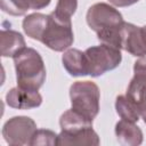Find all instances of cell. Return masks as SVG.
<instances>
[{"instance_id":"6da1fadb","label":"cell","mask_w":146,"mask_h":146,"mask_svg":"<svg viewBox=\"0 0 146 146\" xmlns=\"http://www.w3.org/2000/svg\"><path fill=\"white\" fill-rule=\"evenodd\" d=\"M86 18L102 43L121 49V29L124 21L117 9L108 3L98 2L88 9Z\"/></svg>"},{"instance_id":"7a4b0ae2","label":"cell","mask_w":146,"mask_h":146,"mask_svg":"<svg viewBox=\"0 0 146 146\" xmlns=\"http://www.w3.org/2000/svg\"><path fill=\"white\" fill-rule=\"evenodd\" d=\"M17 86L38 91L46 80V67L41 55L33 48H24L14 57Z\"/></svg>"},{"instance_id":"3957f363","label":"cell","mask_w":146,"mask_h":146,"mask_svg":"<svg viewBox=\"0 0 146 146\" xmlns=\"http://www.w3.org/2000/svg\"><path fill=\"white\" fill-rule=\"evenodd\" d=\"M72 108L94 120L99 112V88L91 81H76L70 87Z\"/></svg>"},{"instance_id":"277c9868","label":"cell","mask_w":146,"mask_h":146,"mask_svg":"<svg viewBox=\"0 0 146 146\" xmlns=\"http://www.w3.org/2000/svg\"><path fill=\"white\" fill-rule=\"evenodd\" d=\"M88 74L97 78L104 73L116 68L121 60L122 55L119 48L102 43L99 46H94L84 51Z\"/></svg>"},{"instance_id":"5b68a950","label":"cell","mask_w":146,"mask_h":146,"mask_svg":"<svg viewBox=\"0 0 146 146\" xmlns=\"http://www.w3.org/2000/svg\"><path fill=\"white\" fill-rule=\"evenodd\" d=\"M40 41L51 50L64 51L74 41L72 23L62 21L50 14Z\"/></svg>"},{"instance_id":"8992f818","label":"cell","mask_w":146,"mask_h":146,"mask_svg":"<svg viewBox=\"0 0 146 146\" xmlns=\"http://www.w3.org/2000/svg\"><path fill=\"white\" fill-rule=\"evenodd\" d=\"M36 123L29 116H14L9 119L2 128V137L11 146L31 145V140L36 132Z\"/></svg>"},{"instance_id":"52a82bcc","label":"cell","mask_w":146,"mask_h":146,"mask_svg":"<svg viewBox=\"0 0 146 146\" xmlns=\"http://www.w3.org/2000/svg\"><path fill=\"white\" fill-rule=\"evenodd\" d=\"M121 49L136 57L146 56V44L141 26L124 22L121 29Z\"/></svg>"},{"instance_id":"ba28073f","label":"cell","mask_w":146,"mask_h":146,"mask_svg":"<svg viewBox=\"0 0 146 146\" xmlns=\"http://www.w3.org/2000/svg\"><path fill=\"white\" fill-rule=\"evenodd\" d=\"M6 102L8 106L17 110H30L39 107L42 103L41 95L35 90L19 88L18 86L11 88L6 94Z\"/></svg>"},{"instance_id":"9c48e42d","label":"cell","mask_w":146,"mask_h":146,"mask_svg":"<svg viewBox=\"0 0 146 146\" xmlns=\"http://www.w3.org/2000/svg\"><path fill=\"white\" fill-rule=\"evenodd\" d=\"M99 143V137L92 127L74 131H60L57 136V145L59 146H97Z\"/></svg>"},{"instance_id":"30bf717a","label":"cell","mask_w":146,"mask_h":146,"mask_svg":"<svg viewBox=\"0 0 146 146\" xmlns=\"http://www.w3.org/2000/svg\"><path fill=\"white\" fill-rule=\"evenodd\" d=\"M117 141L125 146H138L143 143V131L135 122L122 120L115 124Z\"/></svg>"},{"instance_id":"8fae6325","label":"cell","mask_w":146,"mask_h":146,"mask_svg":"<svg viewBox=\"0 0 146 146\" xmlns=\"http://www.w3.org/2000/svg\"><path fill=\"white\" fill-rule=\"evenodd\" d=\"M63 66L72 76H84L88 74V67L84 52L79 49H67L62 57Z\"/></svg>"},{"instance_id":"7c38bea8","label":"cell","mask_w":146,"mask_h":146,"mask_svg":"<svg viewBox=\"0 0 146 146\" xmlns=\"http://www.w3.org/2000/svg\"><path fill=\"white\" fill-rule=\"evenodd\" d=\"M25 48L23 35L14 30H2L0 33V52L2 57H14Z\"/></svg>"},{"instance_id":"4fadbf2b","label":"cell","mask_w":146,"mask_h":146,"mask_svg":"<svg viewBox=\"0 0 146 146\" xmlns=\"http://www.w3.org/2000/svg\"><path fill=\"white\" fill-rule=\"evenodd\" d=\"M49 15H44L41 13H33L27 15L23 19V30L27 36L33 40H41L42 33L47 25Z\"/></svg>"},{"instance_id":"5bb4252c","label":"cell","mask_w":146,"mask_h":146,"mask_svg":"<svg viewBox=\"0 0 146 146\" xmlns=\"http://www.w3.org/2000/svg\"><path fill=\"white\" fill-rule=\"evenodd\" d=\"M59 125L62 131H74L92 127V120L71 108L62 114L59 119Z\"/></svg>"},{"instance_id":"9a60e30c","label":"cell","mask_w":146,"mask_h":146,"mask_svg":"<svg viewBox=\"0 0 146 146\" xmlns=\"http://www.w3.org/2000/svg\"><path fill=\"white\" fill-rule=\"evenodd\" d=\"M146 86V57H140L133 65V78L127 89V97L132 100L140 89Z\"/></svg>"},{"instance_id":"2e32d148","label":"cell","mask_w":146,"mask_h":146,"mask_svg":"<svg viewBox=\"0 0 146 146\" xmlns=\"http://www.w3.org/2000/svg\"><path fill=\"white\" fill-rule=\"evenodd\" d=\"M115 110L119 116L122 120L130 122H138L140 115L137 106L127 97V96H117L115 100Z\"/></svg>"},{"instance_id":"e0dca14e","label":"cell","mask_w":146,"mask_h":146,"mask_svg":"<svg viewBox=\"0 0 146 146\" xmlns=\"http://www.w3.org/2000/svg\"><path fill=\"white\" fill-rule=\"evenodd\" d=\"M78 8V0H58L55 10L51 13L55 17L71 22V17L74 15Z\"/></svg>"},{"instance_id":"ac0fdd59","label":"cell","mask_w":146,"mask_h":146,"mask_svg":"<svg viewBox=\"0 0 146 146\" xmlns=\"http://www.w3.org/2000/svg\"><path fill=\"white\" fill-rule=\"evenodd\" d=\"M0 2L2 11L13 16H22L30 9L26 0H0Z\"/></svg>"},{"instance_id":"d6986e66","label":"cell","mask_w":146,"mask_h":146,"mask_svg":"<svg viewBox=\"0 0 146 146\" xmlns=\"http://www.w3.org/2000/svg\"><path fill=\"white\" fill-rule=\"evenodd\" d=\"M57 136L54 131L51 130H47V129H38L36 132L34 133L32 140H31V145L35 146V145H57Z\"/></svg>"},{"instance_id":"ffe728a7","label":"cell","mask_w":146,"mask_h":146,"mask_svg":"<svg viewBox=\"0 0 146 146\" xmlns=\"http://www.w3.org/2000/svg\"><path fill=\"white\" fill-rule=\"evenodd\" d=\"M138 108L140 117L146 123V86H144L140 91L137 94V96L131 100Z\"/></svg>"},{"instance_id":"44dd1931","label":"cell","mask_w":146,"mask_h":146,"mask_svg":"<svg viewBox=\"0 0 146 146\" xmlns=\"http://www.w3.org/2000/svg\"><path fill=\"white\" fill-rule=\"evenodd\" d=\"M51 0H26L30 9H42L50 3Z\"/></svg>"},{"instance_id":"7402d4cb","label":"cell","mask_w":146,"mask_h":146,"mask_svg":"<svg viewBox=\"0 0 146 146\" xmlns=\"http://www.w3.org/2000/svg\"><path fill=\"white\" fill-rule=\"evenodd\" d=\"M113 6H116V7H128V6H131L136 2H138L139 0H108Z\"/></svg>"},{"instance_id":"603a6c76","label":"cell","mask_w":146,"mask_h":146,"mask_svg":"<svg viewBox=\"0 0 146 146\" xmlns=\"http://www.w3.org/2000/svg\"><path fill=\"white\" fill-rule=\"evenodd\" d=\"M141 31H143V35H144V40H145V44H146V25L141 26Z\"/></svg>"}]
</instances>
